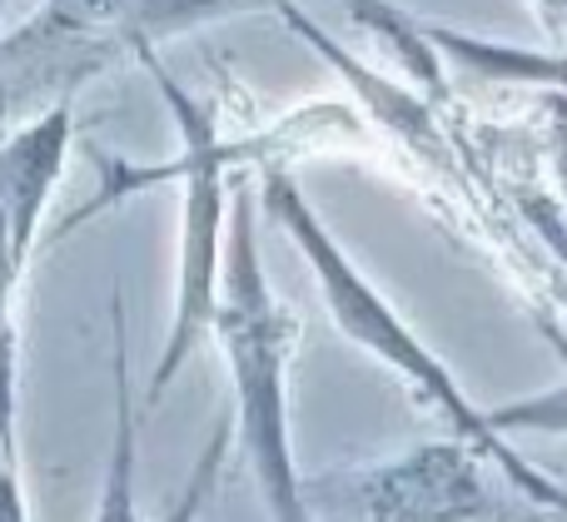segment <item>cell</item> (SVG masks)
<instances>
[{
	"instance_id": "obj_1",
	"label": "cell",
	"mask_w": 567,
	"mask_h": 522,
	"mask_svg": "<svg viewBox=\"0 0 567 522\" xmlns=\"http://www.w3.org/2000/svg\"><path fill=\"white\" fill-rule=\"evenodd\" d=\"M259 189H265V205H269V215H275V225L299 244V254L309 259L313 279H319V289H323V304H329V319L339 324V334L349 338V344H359L363 354H373L383 368H393V374H399L403 384H409L413 394H419L423 404L453 428V438L468 443L478 458L498 463V473L508 478L523 498L553 508V513H567L563 488L553 483V478H543L538 468H528L508 443H503V434L488 424V414L468 404V394L458 388V378L429 354V344H423V338L393 314L389 299L359 274V264H353V259L339 249V239L323 229V219L313 215V205L299 195V185H293L284 169L269 165L265 175H259Z\"/></svg>"
},
{
	"instance_id": "obj_2",
	"label": "cell",
	"mask_w": 567,
	"mask_h": 522,
	"mask_svg": "<svg viewBox=\"0 0 567 522\" xmlns=\"http://www.w3.org/2000/svg\"><path fill=\"white\" fill-rule=\"evenodd\" d=\"M215 338L229 364V384H235L239 458L255 473L269 522H309L303 473L293 463L289 438V358L293 338H299V319L279 304L265 279L255 239V199L245 185L235 189V209H229Z\"/></svg>"
},
{
	"instance_id": "obj_3",
	"label": "cell",
	"mask_w": 567,
	"mask_h": 522,
	"mask_svg": "<svg viewBox=\"0 0 567 522\" xmlns=\"http://www.w3.org/2000/svg\"><path fill=\"white\" fill-rule=\"evenodd\" d=\"M265 6L279 10L284 0H45L20 30L0 35V139L75 105L110 65H145L159 40Z\"/></svg>"
},
{
	"instance_id": "obj_4",
	"label": "cell",
	"mask_w": 567,
	"mask_h": 522,
	"mask_svg": "<svg viewBox=\"0 0 567 522\" xmlns=\"http://www.w3.org/2000/svg\"><path fill=\"white\" fill-rule=\"evenodd\" d=\"M165 95L179 129V264H175V314L159 348V364L150 374V404H165L179 368L215 338L219 314V279H225V234H229V169L245 159V145L219 139L215 105L189 95L155 55L145 60Z\"/></svg>"
},
{
	"instance_id": "obj_5",
	"label": "cell",
	"mask_w": 567,
	"mask_h": 522,
	"mask_svg": "<svg viewBox=\"0 0 567 522\" xmlns=\"http://www.w3.org/2000/svg\"><path fill=\"white\" fill-rule=\"evenodd\" d=\"M468 443H423L403 458L303 478L309 522H567L523 493H493Z\"/></svg>"
},
{
	"instance_id": "obj_6",
	"label": "cell",
	"mask_w": 567,
	"mask_h": 522,
	"mask_svg": "<svg viewBox=\"0 0 567 522\" xmlns=\"http://www.w3.org/2000/svg\"><path fill=\"white\" fill-rule=\"evenodd\" d=\"M75 139V105L30 119L10 139H0V522H30L20 493V448H16V408H20V328L16 294L25 279L30 249L40 234L55 179L70 159Z\"/></svg>"
},
{
	"instance_id": "obj_7",
	"label": "cell",
	"mask_w": 567,
	"mask_h": 522,
	"mask_svg": "<svg viewBox=\"0 0 567 522\" xmlns=\"http://www.w3.org/2000/svg\"><path fill=\"white\" fill-rule=\"evenodd\" d=\"M115 438H110V458H105V478H100V498H95V522H150L145 508H140V488H135V473H140V414H135V388H130V338H125V304L115 294ZM229 438H235V424L219 418L215 434H209L205 453L195 458L189 468L185 488L179 498L169 503L165 518L155 522H199L215 498L219 478H225V463H229Z\"/></svg>"
},
{
	"instance_id": "obj_8",
	"label": "cell",
	"mask_w": 567,
	"mask_h": 522,
	"mask_svg": "<svg viewBox=\"0 0 567 522\" xmlns=\"http://www.w3.org/2000/svg\"><path fill=\"white\" fill-rule=\"evenodd\" d=\"M439 55H449L453 65H463L468 75L483 80H508V85H543L567 95V55H548V50H518V45H493V40L463 35L449 25H423L419 30Z\"/></svg>"
},
{
	"instance_id": "obj_9",
	"label": "cell",
	"mask_w": 567,
	"mask_h": 522,
	"mask_svg": "<svg viewBox=\"0 0 567 522\" xmlns=\"http://www.w3.org/2000/svg\"><path fill=\"white\" fill-rule=\"evenodd\" d=\"M488 424L498 434H513V428H533V434H567V384L553 388V394L538 398H518L508 408H493Z\"/></svg>"
},
{
	"instance_id": "obj_10",
	"label": "cell",
	"mask_w": 567,
	"mask_h": 522,
	"mask_svg": "<svg viewBox=\"0 0 567 522\" xmlns=\"http://www.w3.org/2000/svg\"><path fill=\"white\" fill-rule=\"evenodd\" d=\"M538 10V25L548 35V55H567V0H528Z\"/></svg>"
},
{
	"instance_id": "obj_11",
	"label": "cell",
	"mask_w": 567,
	"mask_h": 522,
	"mask_svg": "<svg viewBox=\"0 0 567 522\" xmlns=\"http://www.w3.org/2000/svg\"><path fill=\"white\" fill-rule=\"evenodd\" d=\"M0 15H6V0H0Z\"/></svg>"
}]
</instances>
